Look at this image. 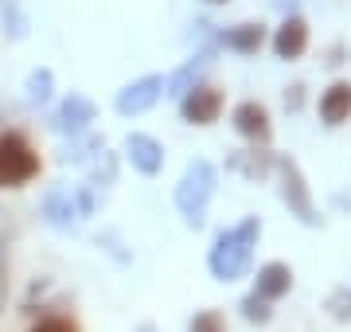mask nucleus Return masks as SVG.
I'll return each mask as SVG.
<instances>
[{"mask_svg":"<svg viewBox=\"0 0 351 332\" xmlns=\"http://www.w3.org/2000/svg\"><path fill=\"white\" fill-rule=\"evenodd\" d=\"M254 239H258V219H246L242 227L226 230L223 239H219V246H215V254H211V270L223 281L242 278V274H246V266H250Z\"/></svg>","mask_w":351,"mask_h":332,"instance_id":"1","label":"nucleus"},{"mask_svg":"<svg viewBox=\"0 0 351 332\" xmlns=\"http://www.w3.org/2000/svg\"><path fill=\"white\" fill-rule=\"evenodd\" d=\"M39 176V153L24 133H0V188H24Z\"/></svg>","mask_w":351,"mask_h":332,"instance_id":"2","label":"nucleus"},{"mask_svg":"<svg viewBox=\"0 0 351 332\" xmlns=\"http://www.w3.org/2000/svg\"><path fill=\"white\" fill-rule=\"evenodd\" d=\"M211 192H215V168L207 165V161H195V165L188 168L184 184H180L176 200H180V207L188 211V219L199 223V207L207 204V195H211Z\"/></svg>","mask_w":351,"mask_h":332,"instance_id":"3","label":"nucleus"},{"mask_svg":"<svg viewBox=\"0 0 351 332\" xmlns=\"http://www.w3.org/2000/svg\"><path fill=\"white\" fill-rule=\"evenodd\" d=\"M277 172H281V195H285L289 211L304 223H316V207H313V195H308V184H304L301 168L293 165V161H277Z\"/></svg>","mask_w":351,"mask_h":332,"instance_id":"4","label":"nucleus"},{"mask_svg":"<svg viewBox=\"0 0 351 332\" xmlns=\"http://www.w3.org/2000/svg\"><path fill=\"white\" fill-rule=\"evenodd\" d=\"M180 114H184V121H191V126H211V121H219V114H223V94L215 86H191L188 94H184V102H180Z\"/></svg>","mask_w":351,"mask_h":332,"instance_id":"5","label":"nucleus"},{"mask_svg":"<svg viewBox=\"0 0 351 332\" xmlns=\"http://www.w3.org/2000/svg\"><path fill=\"white\" fill-rule=\"evenodd\" d=\"M160 90H164V78H160V75H145V78H137L133 86L121 90V98H117V110H121L125 117H129V114H145L149 106H156Z\"/></svg>","mask_w":351,"mask_h":332,"instance_id":"6","label":"nucleus"},{"mask_svg":"<svg viewBox=\"0 0 351 332\" xmlns=\"http://www.w3.org/2000/svg\"><path fill=\"white\" fill-rule=\"evenodd\" d=\"M304 47H308V24H304L301 16H285L281 27H277V36H274L277 59H301Z\"/></svg>","mask_w":351,"mask_h":332,"instance_id":"7","label":"nucleus"},{"mask_svg":"<svg viewBox=\"0 0 351 332\" xmlns=\"http://www.w3.org/2000/svg\"><path fill=\"white\" fill-rule=\"evenodd\" d=\"M234 129H239L242 137H250V141H269V114H265V106L258 102H242L239 110H234Z\"/></svg>","mask_w":351,"mask_h":332,"instance_id":"8","label":"nucleus"},{"mask_svg":"<svg viewBox=\"0 0 351 332\" xmlns=\"http://www.w3.org/2000/svg\"><path fill=\"white\" fill-rule=\"evenodd\" d=\"M320 117L328 126H343L351 117V82H332L320 94Z\"/></svg>","mask_w":351,"mask_h":332,"instance_id":"9","label":"nucleus"},{"mask_svg":"<svg viewBox=\"0 0 351 332\" xmlns=\"http://www.w3.org/2000/svg\"><path fill=\"white\" fill-rule=\"evenodd\" d=\"M129 161H133V168H141L145 176H156L160 165H164V149L152 137H145V133H133V137H129Z\"/></svg>","mask_w":351,"mask_h":332,"instance_id":"10","label":"nucleus"},{"mask_svg":"<svg viewBox=\"0 0 351 332\" xmlns=\"http://www.w3.org/2000/svg\"><path fill=\"white\" fill-rule=\"evenodd\" d=\"M223 43L230 47V51H239V55H254V51L265 43V24L250 20V24L226 27V32H223Z\"/></svg>","mask_w":351,"mask_h":332,"instance_id":"11","label":"nucleus"},{"mask_svg":"<svg viewBox=\"0 0 351 332\" xmlns=\"http://www.w3.org/2000/svg\"><path fill=\"white\" fill-rule=\"evenodd\" d=\"M289 285H293L289 266L269 262V266H262V274H258V294H254V297H262V301H277L281 294H289Z\"/></svg>","mask_w":351,"mask_h":332,"instance_id":"12","label":"nucleus"},{"mask_svg":"<svg viewBox=\"0 0 351 332\" xmlns=\"http://www.w3.org/2000/svg\"><path fill=\"white\" fill-rule=\"evenodd\" d=\"M55 121H59V129H82L86 121H94V106H90L82 94H71V98L63 102V110H59V117H55Z\"/></svg>","mask_w":351,"mask_h":332,"instance_id":"13","label":"nucleus"},{"mask_svg":"<svg viewBox=\"0 0 351 332\" xmlns=\"http://www.w3.org/2000/svg\"><path fill=\"white\" fill-rule=\"evenodd\" d=\"M191 332H226L223 313H215V309H203L199 317L191 320Z\"/></svg>","mask_w":351,"mask_h":332,"instance_id":"14","label":"nucleus"},{"mask_svg":"<svg viewBox=\"0 0 351 332\" xmlns=\"http://www.w3.org/2000/svg\"><path fill=\"white\" fill-rule=\"evenodd\" d=\"M32 332H78V329H75L66 317H47V320H39Z\"/></svg>","mask_w":351,"mask_h":332,"instance_id":"15","label":"nucleus"},{"mask_svg":"<svg viewBox=\"0 0 351 332\" xmlns=\"http://www.w3.org/2000/svg\"><path fill=\"white\" fill-rule=\"evenodd\" d=\"M27 86H32V98H39V102H43V98L51 94V71H39V75H32V82H27Z\"/></svg>","mask_w":351,"mask_h":332,"instance_id":"16","label":"nucleus"},{"mask_svg":"<svg viewBox=\"0 0 351 332\" xmlns=\"http://www.w3.org/2000/svg\"><path fill=\"white\" fill-rule=\"evenodd\" d=\"M246 317H250V320H265V317H269V309H265L262 297H246Z\"/></svg>","mask_w":351,"mask_h":332,"instance_id":"17","label":"nucleus"},{"mask_svg":"<svg viewBox=\"0 0 351 332\" xmlns=\"http://www.w3.org/2000/svg\"><path fill=\"white\" fill-rule=\"evenodd\" d=\"M277 8H285V16H297V0H277Z\"/></svg>","mask_w":351,"mask_h":332,"instance_id":"18","label":"nucleus"},{"mask_svg":"<svg viewBox=\"0 0 351 332\" xmlns=\"http://www.w3.org/2000/svg\"><path fill=\"white\" fill-rule=\"evenodd\" d=\"M211 4H226V0H211Z\"/></svg>","mask_w":351,"mask_h":332,"instance_id":"19","label":"nucleus"},{"mask_svg":"<svg viewBox=\"0 0 351 332\" xmlns=\"http://www.w3.org/2000/svg\"><path fill=\"white\" fill-rule=\"evenodd\" d=\"M0 289H4V278H0Z\"/></svg>","mask_w":351,"mask_h":332,"instance_id":"20","label":"nucleus"}]
</instances>
